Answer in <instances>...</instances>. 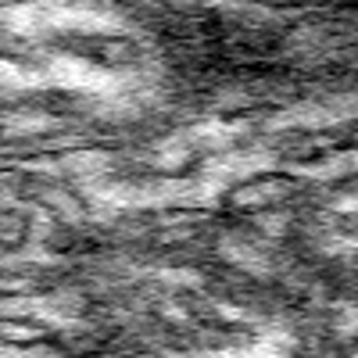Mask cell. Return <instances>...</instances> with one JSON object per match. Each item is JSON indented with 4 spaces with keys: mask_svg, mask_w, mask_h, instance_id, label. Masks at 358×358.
<instances>
[]
</instances>
